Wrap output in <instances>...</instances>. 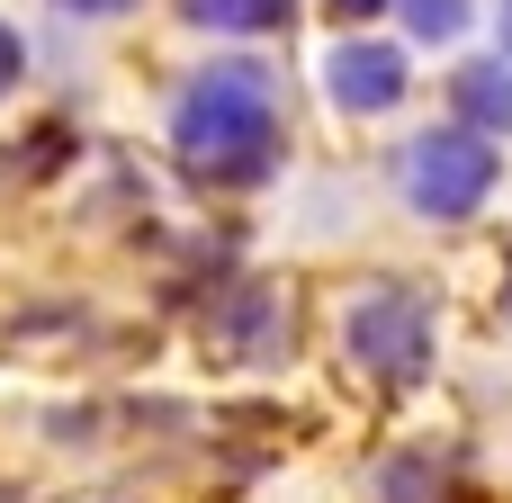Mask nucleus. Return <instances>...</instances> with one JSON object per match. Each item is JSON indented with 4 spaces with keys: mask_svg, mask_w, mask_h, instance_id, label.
Wrapping results in <instances>:
<instances>
[{
    "mask_svg": "<svg viewBox=\"0 0 512 503\" xmlns=\"http://www.w3.org/2000/svg\"><path fill=\"white\" fill-rule=\"evenodd\" d=\"M171 153L198 171V180H261L279 162V81L261 63H207L180 81L171 99Z\"/></svg>",
    "mask_w": 512,
    "mask_h": 503,
    "instance_id": "obj_1",
    "label": "nucleus"
},
{
    "mask_svg": "<svg viewBox=\"0 0 512 503\" xmlns=\"http://www.w3.org/2000/svg\"><path fill=\"white\" fill-rule=\"evenodd\" d=\"M495 144L477 135V126H432V135H414L405 153H396V189H405V207L414 216H432V225H468L486 198H495Z\"/></svg>",
    "mask_w": 512,
    "mask_h": 503,
    "instance_id": "obj_2",
    "label": "nucleus"
},
{
    "mask_svg": "<svg viewBox=\"0 0 512 503\" xmlns=\"http://www.w3.org/2000/svg\"><path fill=\"white\" fill-rule=\"evenodd\" d=\"M342 342H351V360H360L369 378H387V387H423V378H432V351H441L432 306H423L414 288H369V297H351Z\"/></svg>",
    "mask_w": 512,
    "mask_h": 503,
    "instance_id": "obj_3",
    "label": "nucleus"
},
{
    "mask_svg": "<svg viewBox=\"0 0 512 503\" xmlns=\"http://www.w3.org/2000/svg\"><path fill=\"white\" fill-rule=\"evenodd\" d=\"M324 90H333L351 117H387V108L405 99V54L378 45V36H351V45L324 54Z\"/></svg>",
    "mask_w": 512,
    "mask_h": 503,
    "instance_id": "obj_4",
    "label": "nucleus"
},
{
    "mask_svg": "<svg viewBox=\"0 0 512 503\" xmlns=\"http://www.w3.org/2000/svg\"><path fill=\"white\" fill-rule=\"evenodd\" d=\"M378 495L387 503H459V468L432 459V450H405V459L378 468Z\"/></svg>",
    "mask_w": 512,
    "mask_h": 503,
    "instance_id": "obj_5",
    "label": "nucleus"
},
{
    "mask_svg": "<svg viewBox=\"0 0 512 503\" xmlns=\"http://www.w3.org/2000/svg\"><path fill=\"white\" fill-rule=\"evenodd\" d=\"M180 18L207 27V36H270V27L297 18V0H180Z\"/></svg>",
    "mask_w": 512,
    "mask_h": 503,
    "instance_id": "obj_6",
    "label": "nucleus"
},
{
    "mask_svg": "<svg viewBox=\"0 0 512 503\" xmlns=\"http://www.w3.org/2000/svg\"><path fill=\"white\" fill-rule=\"evenodd\" d=\"M459 117H468V126H504V135H512V63H504V54L459 72Z\"/></svg>",
    "mask_w": 512,
    "mask_h": 503,
    "instance_id": "obj_7",
    "label": "nucleus"
},
{
    "mask_svg": "<svg viewBox=\"0 0 512 503\" xmlns=\"http://www.w3.org/2000/svg\"><path fill=\"white\" fill-rule=\"evenodd\" d=\"M468 0H405V27L423 36V45H450V36H468Z\"/></svg>",
    "mask_w": 512,
    "mask_h": 503,
    "instance_id": "obj_8",
    "label": "nucleus"
},
{
    "mask_svg": "<svg viewBox=\"0 0 512 503\" xmlns=\"http://www.w3.org/2000/svg\"><path fill=\"white\" fill-rule=\"evenodd\" d=\"M18 72H27V36H18V27L0 18V99L18 90Z\"/></svg>",
    "mask_w": 512,
    "mask_h": 503,
    "instance_id": "obj_9",
    "label": "nucleus"
},
{
    "mask_svg": "<svg viewBox=\"0 0 512 503\" xmlns=\"http://www.w3.org/2000/svg\"><path fill=\"white\" fill-rule=\"evenodd\" d=\"M54 9H72V18H126L135 0H54Z\"/></svg>",
    "mask_w": 512,
    "mask_h": 503,
    "instance_id": "obj_10",
    "label": "nucleus"
},
{
    "mask_svg": "<svg viewBox=\"0 0 512 503\" xmlns=\"http://www.w3.org/2000/svg\"><path fill=\"white\" fill-rule=\"evenodd\" d=\"M387 0H333V18H378Z\"/></svg>",
    "mask_w": 512,
    "mask_h": 503,
    "instance_id": "obj_11",
    "label": "nucleus"
},
{
    "mask_svg": "<svg viewBox=\"0 0 512 503\" xmlns=\"http://www.w3.org/2000/svg\"><path fill=\"white\" fill-rule=\"evenodd\" d=\"M504 54H512V0H504Z\"/></svg>",
    "mask_w": 512,
    "mask_h": 503,
    "instance_id": "obj_12",
    "label": "nucleus"
}]
</instances>
